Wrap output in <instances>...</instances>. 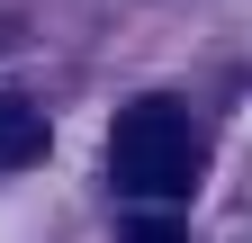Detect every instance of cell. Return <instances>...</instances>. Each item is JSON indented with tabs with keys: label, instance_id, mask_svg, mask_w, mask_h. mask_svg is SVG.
<instances>
[{
	"label": "cell",
	"instance_id": "obj_2",
	"mask_svg": "<svg viewBox=\"0 0 252 243\" xmlns=\"http://www.w3.org/2000/svg\"><path fill=\"white\" fill-rule=\"evenodd\" d=\"M27 162H45V117L0 90V171H27Z\"/></svg>",
	"mask_w": 252,
	"mask_h": 243
},
{
	"label": "cell",
	"instance_id": "obj_1",
	"mask_svg": "<svg viewBox=\"0 0 252 243\" xmlns=\"http://www.w3.org/2000/svg\"><path fill=\"white\" fill-rule=\"evenodd\" d=\"M108 180H117L126 198H153V207L189 198V180H198L189 108H180V99H135V108H117V126H108Z\"/></svg>",
	"mask_w": 252,
	"mask_h": 243
},
{
	"label": "cell",
	"instance_id": "obj_3",
	"mask_svg": "<svg viewBox=\"0 0 252 243\" xmlns=\"http://www.w3.org/2000/svg\"><path fill=\"white\" fill-rule=\"evenodd\" d=\"M117 243H180V225H171V216H126Z\"/></svg>",
	"mask_w": 252,
	"mask_h": 243
}]
</instances>
